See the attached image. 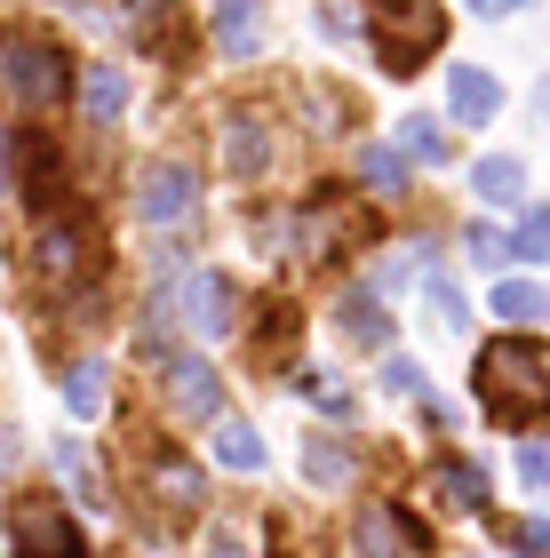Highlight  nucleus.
<instances>
[{
	"label": "nucleus",
	"mask_w": 550,
	"mask_h": 558,
	"mask_svg": "<svg viewBox=\"0 0 550 558\" xmlns=\"http://www.w3.org/2000/svg\"><path fill=\"white\" fill-rule=\"evenodd\" d=\"M470 391L503 430H535L550 415V351L535 336H494L470 360Z\"/></svg>",
	"instance_id": "nucleus-1"
},
{
	"label": "nucleus",
	"mask_w": 550,
	"mask_h": 558,
	"mask_svg": "<svg viewBox=\"0 0 550 558\" xmlns=\"http://www.w3.org/2000/svg\"><path fill=\"white\" fill-rule=\"evenodd\" d=\"M367 40L383 72H415L447 40V9L439 0H367Z\"/></svg>",
	"instance_id": "nucleus-2"
},
{
	"label": "nucleus",
	"mask_w": 550,
	"mask_h": 558,
	"mask_svg": "<svg viewBox=\"0 0 550 558\" xmlns=\"http://www.w3.org/2000/svg\"><path fill=\"white\" fill-rule=\"evenodd\" d=\"M0 88H9L24 112H48V105H64V96H72V57L57 40L9 33V40H0Z\"/></svg>",
	"instance_id": "nucleus-3"
},
{
	"label": "nucleus",
	"mask_w": 550,
	"mask_h": 558,
	"mask_svg": "<svg viewBox=\"0 0 550 558\" xmlns=\"http://www.w3.org/2000/svg\"><path fill=\"white\" fill-rule=\"evenodd\" d=\"M9 558H88V535L48 495H24L9 511Z\"/></svg>",
	"instance_id": "nucleus-4"
},
{
	"label": "nucleus",
	"mask_w": 550,
	"mask_h": 558,
	"mask_svg": "<svg viewBox=\"0 0 550 558\" xmlns=\"http://www.w3.org/2000/svg\"><path fill=\"white\" fill-rule=\"evenodd\" d=\"M352 558H431V526L399 502H367L352 519Z\"/></svg>",
	"instance_id": "nucleus-5"
},
{
	"label": "nucleus",
	"mask_w": 550,
	"mask_h": 558,
	"mask_svg": "<svg viewBox=\"0 0 550 558\" xmlns=\"http://www.w3.org/2000/svg\"><path fill=\"white\" fill-rule=\"evenodd\" d=\"M88 264H96L88 223H81V216H48V223H40V240H33V271L48 279V288H81Z\"/></svg>",
	"instance_id": "nucleus-6"
},
{
	"label": "nucleus",
	"mask_w": 550,
	"mask_h": 558,
	"mask_svg": "<svg viewBox=\"0 0 550 558\" xmlns=\"http://www.w3.org/2000/svg\"><path fill=\"white\" fill-rule=\"evenodd\" d=\"M192 208H199V175L184 160H144V175H136V216L144 223H192Z\"/></svg>",
	"instance_id": "nucleus-7"
},
{
	"label": "nucleus",
	"mask_w": 550,
	"mask_h": 558,
	"mask_svg": "<svg viewBox=\"0 0 550 558\" xmlns=\"http://www.w3.org/2000/svg\"><path fill=\"white\" fill-rule=\"evenodd\" d=\"M184 327L192 336H240V288L208 264L184 271Z\"/></svg>",
	"instance_id": "nucleus-8"
},
{
	"label": "nucleus",
	"mask_w": 550,
	"mask_h": 558,
	"mask_svg": "<svg viewBox=\"0 0 550 558\" xmlns=\"http://www.w3.org/2000/svg\"><path fill=\"white\" fill-rule=\"evenodd\" d=\"M16 199H24V208H40V216H57L64 160H57V144H48V136H16Z\"/></svg>",
	"instance_id": "nucleus-9"
},
{
	"label": "nucleus",
	"mask_w": 550,
	"mask_h": 558,
	"mask_svg": "<svg viewBox=\"0 0 550 558\" xmlns=\"http://www.w3.org/2000/svg\"><path fill=\"white\" fill-rule=\"evenodd\" d=\"M223 408V375L208 360H168V415L176 423H208Z\"/></svg>",
	"instance_id": "nucleus-10"
},
{
	"label": "nucleus",
	"mask_w": 550,
	"mask_h": 558,
	"mask_svg": "<svg viewBox=\"0 0 550 558\" xmlns=\"http://www.w3.org/2000/svg\"><path fill=\"white\" fill-rule=\"evenodd\" d=\"M447 105H455V120L487 129V120L503 112V88H494V72H479V64H455V72H447Z\"/></svg>",
	"instance_id": "nucleus-11"
},
{
	"label": "nucleus",
	"mask_w": 550,
	"mask_h": 558,
	"mask_svg": "<svg viewBox=\"0 0 550 558\" xmlns=\"http://www.w3.org/2000/svg\"><path fill=\"white\" fill-rule=\"evenodd\" d=\"M335 319H343V336H352L359 351H391V312H383V295H367V288H343Z\"/></svg>",
	"instance_id": "nucleus-12"
},
{
	"label": "nucleus",
	"mask_w": 550,
	"mask_h": 558,
	"mask_svg": "<svg viewBox=\"0 0 550 558\" xmlns=\"http://www.w3.org/2000/svg\"><path fill=\"white\" fill-rule=\"evenodd\" d=\"M295 336H304V327H295V303L288 295H264L256 303V367H280Z\"/></svg>",
	"instance_id": "nucleus-13"
},
{
	"label": "nucleus",
	"mask_w": 550,
	"mask_h": 558,
	"mask_svg": "<svg viewBox=\"0 0 550 558\" xmlns=\"http://www.w3.org/2000/svg\"><path fill=\"white\" fill-rule=\"evenodd\" d=\"M152 495L168 511H199V502H208V478H199L184 454H152Z\"/></svg>",
	"instance_id": "nucleus-14"
},
{
	"label": "nucleus",
	"mask_w": 550,
	"mask_h": 558,
	"mask_svg": "<svg viewBox=\"0 0 550 558\" xmlns=\"http://www.w3.org/2000/svg\"><path fill=\"white\" fill-rule=\"evenodd\" d=\"M216 48H223V57H256V48H264L256 0H216Z\"/></svg>",
	"instance_id": "nucleus-15"
},
{
	"label": "nucleus",
	"mask_w": 550,
	"mask_h": 558,
	"mask_svg": "<svg viewBox=\"0 0 550 558\" xmlns=\"http://www.w3.org/2000/svg\"><path fill=\"white\" fill-rule=\"evenodd\" d=\"M439 487L463 502V511H479V519H494V478L479 471V463H463V454H439Z\"/></svg>",
	"instance_id": "nucleus-16"
},
{
	"label": "nucleus",
	"mask_w": 550,
	"mask_h": 558,
	"mask_svg": "<svg viewBox=\"0 0 550 558\" xmlns=\"http://www.w3.org/2000/svg\"><path fill=\"white\" fill-rule=\"evenodd\" d=\"M223 168H232V175H264V168H271L264 120H232V129H223Z\"/></svg>",
	"instance_id": "nucleus-17"
},
{
	"label": "nucleus",
	"mask_w": 550,
	"mask_h": 558,
	"mask_svg": "<svg viewBox=\"0 0 550 558\" xmlns=\"http://www.w3.org/2000/svg\"><path fill=\"white\" fill-rule=\"evenodd\" d=\"M359 184H367V192H383V199H399V192H407V151H391V144H359Z\"/></svg>",
	"instance_id": "nucleus-18"
},
{
	"label": "nucleus",
	"mask_w": 550,
	"mask_h": 558,
	"mask_svg": "<svg viewBox=\"0 0 550 558\" xmlns=\"http://www.w3.org/2000/svg\"><path fill=\"white\" fill-rule=\"evenodd\" d=\"M494 319L535 327V319H550V295L535 288V279H494Z\"/></svg>",
	"instance_id": "nucleus-19"
},
{
	"label": "nucleus",
	"mask_w": 550,
	"mask_h": 558,
	"mask_svg": "<svg viewBox=\"0 0 550 558\" xmlns=\"http://www.w3.org/2000/svg\"><path fill=\"white\" fill-rule=\"evenodd\" d=\"M216 463H223V471H264L256 423H232V415H223V423H216Z\"/></svg>",
	"instance_id": "nucleus-20"
},
{
	"label": "nucleus",
	"mask_w": 550,
	"mask_h": 558,
	"mask_svg": "<svg viewBox=\"0 0 550 558\" xmlns=\"http://www.w3.org/2000/svg\"><path fill=\"white\" fill-rule=\"evenodd\" d=\"M81 105H88V120L105 129V120H120V105H129V81H120L112 64H96L88 81H81Z\"/></svg>",
	"instance_id": "nucleus-21"
},
{
	"label": "nucleus",
	"mask_w": 550,
	"mask_h": 558,
	"mask_svg": "<svg viewBox=\"0 0 550 558\" xmlns=\"http://www.w3.org/2000/svg\"><path fill=\"white\" fill-rule=\"evenodd\" d=\"M304 478L311 487H343V478H352V447L343 439H304Z\"/></svg>",
	"instance_id": "nucleus-22"
},
{
	"label": "nucleus",
	"mask_w": 550,
	"mask_h": 558,
	"mask_svg": "<svg viewBox=\"0 0 550 558\" xmlns=\"http://www.w3.org/2000/svg\"><path fill=\"white\" fill-rule=\"evenodd\" d=\"M105 384H112L105 360H81V367L64 375V408H72V415H105Z\"/></svg>",
	"instance_id": "nucleus-23"
},
{
	"label": "nucleus",
	"mask_w": 550,
	"mask_h": 558,
	"mask_svg": "<svg viewBox=\"0 0 550 558\" xmlns=\"http://www.w3.org/2000/svg\"><path fill=\"white\" fill-rule=\"evenodd\" d=\"M399 136H407V160H431V168L455 160V144L439 136V120H431V112H407V120H399Z\"/></svg>",
	"instance_id": "nucleus-24"
},
{
	"label": "nucleus",
	"mask_w": 550,
	"mask_h": 558,
	"mask_svg": "<svg viewBox=\"0 0 550 558\" xmlns=\"http://www.w3.org/2000/svg\"><path fill=\"white\" fill-rule=\"evenodd\" d=\"M470 184H479V199H518V192H527V168H518L511 151H494V160L470 168Z\"/></svg>",
	"instance_id": "nucleus-25"
},
{
	"label": "nucleus",
	"mask_w": 550,
	"mask_h": 558,
	"mask_svg": "<svg viewBox=\"0 0 550 558\" xmlns=\"http://www.w3.org/2000/svg\"><path fill=\"white\" fill-rule=\"evenodd\" d=\"M423 303L439 312V327H463V319H470V303H463V288H455L447 271H431V279H423Z\"/></svg>",
	"instance_id": "nucleus-26"
},
{
	"label": "nucleus",
	"mask_w": 550,
	"mask_h": 558,
	"mask_svg": "<svg viewBox=\"0 0 550 558\" xmlns=\"http://www.w3.org/2000/svg\"><path fill=\"white\" fill-rule=\"evenodd\" d=\"M463 247H470V264H511L518 256V247H511V232H494V223H470V232H463Z\"/></svg>",
	"instance_id": "nucleus-27"
},
{
	"label": "nucleus",
	"mask_w": 550,
	"mask_h": 558,
	"mask_svg": "<svg viewBox=\"0 0 550 558\" xmlns=\"http://www.w3.org/2000/svg\"><path fill=\"white\" fill-rule=\"evenodd\" d=\"M304 399H311V408H319V415H335V423H343V415H352V391H343V384H335V375H319V367L304 375Z\"/></svg>",
	"instance_id": "nucleus-28"
},
{
	"label": "nucleus",
	"mask_w": 550,
	"mask_h": 558,
	"mask_svg": "<svg viewBox=\"0 0 550 558\" xmlns=\"http://www.w3.org/2000/svg\"><path fill=\"white\" fill-rule=\"evenodd\" d=\"M57 471H64V478H72V487H81L88 502L105 495V487H96V463H88V447H81V439H64V447H57Z\"/></svg>",
	"instance_id": "nucleus-29"
},
{
	"label": "nucleus",
	"mask_w": 550,
	"mask_h": 558,
	"mask_svg": "<svg viewBox=\"0 0 550 558\" xmlns=\"http://www.w3.org/2000/svg\"><path fill=\"white\" fill-rule=\"evenodd\" d=\"M518 256H527V264H550V208H527V223H518Z\"/></svg>",
	"instance_id": "nucleus-30"
},
{
	"label": "nucleus",
	"mask_w": 550,
	"mask_h": 558,
	"mask_svg": "<svg viewBox=\"0 0 550 558\" xmlns=\"http://www.w3.org/2000/svg\"><path fill=\"white\" fill-rule=\"evenodd\" d=\"M503 535H511L518 550H527V558H550V519H511Z\"/></svg>",
	"instance_id": "nucleus-31"
},
{
	"label": "nucleus",
	"mask_w": 550,
	"mask_h": 558,
	"mask_svg": "<svg viewBox=\"0 0 550 558\" xmlns=\"http://www.w3.org/2000/svg\"><path fill=\"white\" fill-rule=\"evenodd\" d=\"M518 478H527V487H550V447H518Z\"/></svg>",
	"instance_id": "nucleus-32"
},
{
	"label": "nucleus",
	"mask_w": 550,
	"mask_h": 558,
	"mask_svg": "<svg viewBox=\"0 0 550 558\" xmlns=\"http://www.w3.org/2000/svg\"><path fill=\"white\" fill-rule=\"evenodd\" d=\"M383 391H423V367L415 360H383Z\"/></svg>",
	"instance_id": "nucleus-33"
},
{
	"label": "nucleus",
	"mask_w": 550,
	"mask_h": 558,
	"mask_svg": "<svg viewBox=\"0 0 550 558\" xmlns=\"http://www.w3.org/2000/svg\"><path fill=\"white\" fill-rule=\"evenodd\" d=\"M415 271V256H407V247H399V256H383V264H375V288H399V279H407Z\"/></svg>",
	"instance_id": "nucleus-34"
},
{
	"label": "nucleus",
	"mask_w": 550,
	"mask_h": 558,
	"mask_svg": "<svg viewBox=\"0 0 550 558\" xmlns=\"http://www.w3.org/2000/svg\"><path fill=\"white\" fill-rule=\"evenodd\" d=\"M208 558H256V550H247L240 535H216V543H208Z\"/></svg>",
	"instance_id": "nucleus-35"
},
{
	"label": "nucleus",
	"mask_w": 550,
	"mask_h": 558,
	"mask_svg": "<svg viewBox=\"0 0 550 558\" xmlns=\"http://www.w3.org/2000/svg\"><path fill=\"white\" fill-rule=\"evenodd\" d=\"M479 16H511V9H527V0H470Z\"/></svg>",
	"instance_id": "nucleus-36"
},
{
	"label": "nucleus",
	"mask_w": 550,
	"mask_h": 558,
	"mask_svg": "<svg viewBox=\"0 0 550 558\" xmlns=\"http://www.w3.org/2000/svg\"><path fill=\"white\" fill-rule=\"evenodd\" d=\"M9 151H16V136L0 129V192H9Z\"/></svg>",
	"instance_id": "nucleus-37"
},
{
	"label": "nucleus",
	"mask_w": 550,
	"mask_h": 558,
	"mask_svg": "<svg viewBox=\"0 0 550 558\" xmlns=\"http://www.w3.org/2000/svg\"><path fill=\"white\" fill-rule=\"evenodd\" d=\"M542 120H550V81H542Z\"/></svg>",
	"instance_id": "nucleus-38"
}]
</instances>
